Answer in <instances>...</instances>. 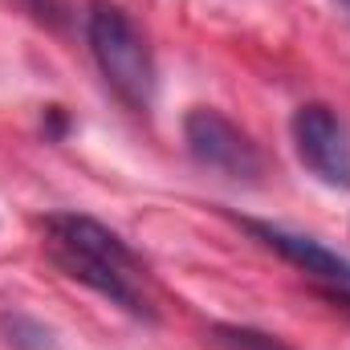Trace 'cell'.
<instances>
[{"label":"cell","instance_id":"1","mask_svg":"<svg viewBox=\"0 0 350 350\" xmlns=\"http://www.w3.org/2000/svg\"><path fill=\"white\" fill-rule=\"evenodd\" d=\"M45 232H49V257L66 277L90 285L94 293H102L110 306L126 310L131 318H151V306L139 289V261L122 245L118 232L78 212L49 216Z\"/></svg>","mask_w":350,"mask_h":350},{"label":"cell","instance_id":"2","mask_svg":"<svg viewBox=\"0 0 350 350\" xmlns=\"http://www.w3.org/2000/svg\"><path fill=\"white\" fill-rule=\"evenodd\" d=\"M86 41L90 53L106 78V86L114 90L131 110H151L155 102V57L147 37L139 33V25L110 0H90L86 8Z\"/></svg>","mask_w":350,"mask_h":350},{"label":"cell","instance_id":"3","mask_svg":"<svg viewBox=\"0 0 350 350\" xmlns=\"http://www.w3.org/2000/svg\"><path fill=\"white\" fill-rule=\"evenodd\" d=\"M183 143L191 151V159L208 172L237 179V183H253L261 175V151L257 143L220 110L212 106H196L183 114Z\"/></svg>","mask_w":350,"mask_h":350},{"label":"cell","instance_id":"4","mask_svg":"<svg viewBox=\"0 0 350 350\" xmlns=\"http://www.w3.org/2000/svg\"><path fill=\"white\" fill-rule=\"evenodd\" d=\"M293 151L301 167L330 187L350 191V131L326 102H306L289 118Z\"/></svg>","mask_w":350,"mask_h":350},{"label":"cell","instance_id":"5","mask_svg":"<svg viewBox=\"0 0 350 350\" xmlns=\"http://www.w3.org/2000/svg\"><path fill=\"white\" fill-rule=\"evenodd\" d=\"M261 245H269L273 253H281L289 265H297V269H306L310 277H318V281H326V285H334V289H350V257L347 253H334V249H326L322 241H314V237H306V232H289V228H281V224H265V220H241Z\"/></svg>","mask_w":350,"mask_h":350},{"label":"cell","instance_id":"6","mask_svg":"<svg viewBox=\"0 0 350 350\" xmlns=\"http://www.w3.org/2000/svg\"><path fill=\"white\" fill-rule=\"evenodd\" d=\"M0 330L8 334V342L16 350H57L53 330L29 314H0Z\"/></svg>","mask_w":350,"mask_h":350},{"label":"cell","instance_id":"7","mask_svg":"<svg viewBox=\"0 0 350 350\" xmlns=\"http://www.w3.org/2000/svg\"><path fill=\"white\" fill-rule=\"evenodd\" d=\"M212 342L220 350H293L285 347L281 338L265 334V330H253V326H212Z\"/></svg>","mask_w":350,"mask_h":350},{"label":"cell","instance_id":"8","mask_svg":"<svg viewBox=\"0 0 350 350\" xmlns=\"http://www.w3.org/2000/svg\"><path fill=\"white\" fill-rule=\"evenodd\" d=\"M334 4H338V8H342V12L350 16V0H334Z\"/></svg>","mask_w":350,"mask_h":350}]
</instances>
